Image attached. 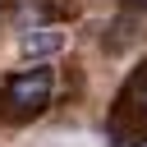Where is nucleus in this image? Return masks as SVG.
<instances>
[{
	"mask_svg": "<svg viewBox=\"0 0 147 147\" xmlns=\"http://www.w3.org/2000/svg\"><path fill=\"white\" fill-rule=\"evenodd\" d=\"M51 92H55V74L46 64H37V69H23L5 83V106L14 115H32V110H46Z\"/></svg>",
	"mask_w": 147,
	"mask_h": 147,
	"instance_id": "nucleus-1",
	"label": "nucleus"
},
{
	"mask_svg": "<svg viewBox=\"0 0 147 147\" xmlns=\"http://www.w3.org/2000/svg\"><path fill=\"white\" fill-rule=\"evenodd\" d=\"M133 5H147V0H133Z\"/></svg>",
	"mask_w": 147,
	"mask_h": 147,
	"instance_id": "nucleus-4",
	"label": "nucleus"
},
{
	"mask_svg": "<svg viewBox=\"0 0 147 147\" xmlns=\"http://www.w3.org/2000/svg\"><path fill=\"white\" fill-rule=\"evenodd\" d=\"M64 46V37L55 32V28H37V32H28L23 41H18V51L28 55V60H37V55H55Z\"/></svg>",
	"mask_w": 147,
	"mask_h": 147,
	"instance_id": "nucleus-2",
	"label": "nucleus"
},
{
	"mask_svg": "<svg viewBox=\"0 0 147 147\" xmlns=\"http://www.w3.org/2000/svg\"><path fill=\"white\" fill-rule=\"evenodd\" d=\"M124 96H138L142 101V110H138V129H133V138H147V69L133 78V87L124 92Z\"/></svg>",
	"mask_w": 147,
	"mask_h": 147,
	"instance_id": "nucleus-3",
	"label": "nucleus"
}]
</instances>
